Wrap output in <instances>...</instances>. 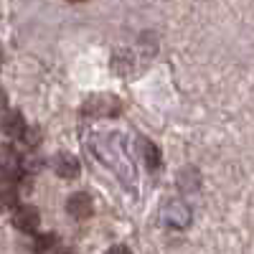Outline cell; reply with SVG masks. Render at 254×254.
I'll list each match as a JSON object with an SVG mask.
<instances>
[{
    "mask_svg": "<svg viewBox=\"0 0 254 254\" xmlns=\"http://www.w3.org/2000/svg\"><path fill=\"white\" fill-rule=\"evenodd\" d=\"M41 224V214L36 206H20L15 214H13V226L18 231H26V234H33Z\"/></svg>",
    "mask_w": 254,
    "mask_h": 254,
    "instance_id": "cell-2",
    "label": "cell"
},
{
    "mask_svg": "<svg viewBox=\"0 0 254 254\" xmlns=\"http://www.w3.org/2000/svg\"><path fill=\"white\" fill-rule=\"evenodd\" d=\"M3 61H5V54H3V46H0V66H3Z\"/></svg>",
    "mask_w": 254,
    "mask_h": 254,
    "instance_id": "cell-12",
    "label": "cell"
},
{
    "mask_svg": "<svg viewBox=\"0 0 254 254\" xmlns=\"http://www.w3.org/2000/svg\"><path fill=\"white\" fill-rule=\"evenodd\" d=\"M54 171H56V176H61V178L74 181V178H79V173H81V163H79L76 155H71V153H59V155L54 158Z\"/></svg>",
    "mask_w": 254,
    "mask_h": 254,
    "instance_id": "cell-3",
    "label": "cell"
},
{
    "mask_svg": "<svg viewBox=\"0 0 254 254\" xmlns=\"http://www.w3.org/2000/svg\"><path fill=\"white\" fill-rule=\"evenodd\" d=\"M5 104H8V97H5L3 89H0V110H5Z\"/></svg>",
    "mask_w": 254,
    "mask_h": 254,
    "instance_id": "cell-11",
    "label": "cell"
},
{
    "mask_svg": "<svg viewBox=\"0 0 254 254\" xmlns=\"http://www.w3.org/2000/svg\"><path fill=\"white\" fill-rule=\"evenodd\" d=\"M107 254H132V249H130V247H125V244H115V247H110Z\"/></svg>",
    "mask_w": 254,
    "mask_h": 254,
    "instance_id": "cell-10",
    "label": "cell"
},
{
    "mask_svg": "<svg viewBox=\"0 0 254 254\" xmlns=\"http://www.w3.org/2000/svg\"><path fill=\"white\" fill-rule=\"evenodd\" d=\"M3 132L8 135V137H20L23 135V130H26V120H23V115H20L18 110H13V112H8L5 117H3Z\"/></svg>",
    "mask_w": 254,
    "mask_h": 254,
    "instance_id": "cell-5",
    "label": "cell"
},
{
    "mask_svg": "<svg viewBox=\"0 0 254 254\" xmlns=\"http://www.w3.org/2000/svg\"><path fill=\"white\" fill-rule=\"evenodd\" d=\"M59 244V239H56V234H41V237H36V252H51L54 247Z\"/></svg>",
    "mask_w": 254,
    "mask_h": 254,
    "instance_id": "cell-8",
    "label": "cell"
},
{
    "mask_svg": "<svg viewBox=\"0 0 254 254\" xmlns=\"http://www.w3.org/2000/svg\"><path fill=\"white\" fill-rule=\"evenodd\" d=\"M66 211H69V216L84 221V219H89L94 214V203H92V196L89 193H84V190H79V193H71L69 201H66Z\"/></svg>",
    "mask_w": 254,
    "mask_h": 254,
    "instance_id": "cell-1",
    "label": "cell"
},
{
    "mask_svg": "<svg viewBox=\"0 0 254 254\" xmlns=\"http://www.w3.org/2000/svg\"><path fill=\"white\" fill-rule=\"evenodd\" d=\"M142 158H145V165L150 168V171H158L160 168V150L155 147V142L142 140Z\"/></svg>",
    "mask_w": 254,
    "mask_h": 254,
    "instance_id": "cell-7",
    "label": "cell"
},
{
    "mask_svg": "<svg viewBox=\"0 0 254 254\" xmlns=\"http://www.w3.org/2000/svg\"><path fill=\"white\" fill-rule=\"evenodd\" d=\"M66 254H74V252H66Z\"/></svg>",
    "mask_w": 254,
    "mask_h": 254,
    "instance_id": "cell-13",
    "label": "cell"
},
{
    "mask_svg": "<svg viewBox=\"0 0 254 254\" xmlns=\"http://www.w3.org/2000/svg\"><path fill=\"white\" fill-rule=\"evenodd\" d=\"M15 198H18L15 188H5V190H0V203H3V206H13V203H15Z\"/></svg>",
    "mask_w": 254,
    "mask_h": 254,
    "instance_id": "cell-9",
    "label": "cell"
},
{
    "mask_svg": "<svg viewBox=\"0 0 254 254\" xmlns=\"http://www.w3.org/2000/svg\"><path fill=\"white\" fill-rule=\"evenodd\" d=\"M198 186H201L198 171H193V168H183L181 176H178V188L183 190V193H190V190H196Z\"/></svg>",
    "mask_w": 254,
    "mask_h": 254,
    "instance_id": "cell-6",
    "label": "cell"
},
{
    "mask_svg": "<svg viewBox=\"0 0 254 254\" xmlns=\"http://www.w3.org/2000/svg\"><path fill=\"white\" fill-rule=\"evenodd\" d=\"M165 224L173 226V229H186L190 224V208L183 203V201H173L165 206Z\"/></svg>",
    "mask_w": 254,
    "mask_h": 254,
    "instance_id": "cell-4",
    "label": "cell"
}]
</instances>
